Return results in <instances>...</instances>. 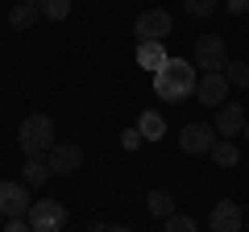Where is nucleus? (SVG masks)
<instances>
[{"mask_svg": "<svg viewBox=\"0 0 249 232\" xmlns=\"http://www.w3.org/2000/svg\"><path fill=\"white\" fill-rule=\"evenodd\" d=\"M199 66L196 63H183V58H166V66L162 71H154V91H158V99H166V104H178V99L196 96V83H199Z\"/></svg>", "mask_w": 249, "mask_h": 232, "instance_id": "obj_1", "label": "nucleus"}, {"mask_svg": "<svg viewBox=\"0 0 249 232\" xmlns=\"http://www.w3.org/2000/svg\"><path fill=\"white\" fill-rule=\"evenodd\" d=\"M17 145H21L25 158H42V153H50V145H54V120L46 112L25 116L21 129H17Z\"/></svg>", "mask_w": 249, "mask_h": 232, "instance_id": "obj_2", "label": "nucleus"}, {"mask_svg": "<svg viewBox=\"0 0 249 232\" xmlns=\"http://www.w3.org/2000/svg\"><path fill=\"white\" fill-rule=\"evenodd\" d=\"M191 63H196L199 71H224V63H229V46H224V37H220V33H204V37H196Z\"/></svg>", "mask_w": 249, "mask_h": 232, "instance_id": "obj_3", "label": "nucleus"}, {"mask_svg": "<svg viewBox=\"0 0 249 232\" xmlns=\"http://www.w3.org/2000/svg\"><path fill=\"white\" fill-rule=\"evenodd\" d=\"M62 224H67V207L58 199H37L29 207V228L34 232H58Z\"/></svg>", "mask_w": 249, "mask_h": 232, "instance_id": "obj_4", "label": "nucleus"}, {"mask_svg": "<svg viewBox=\"0 0 249 232\" xmlns=\"http://www.w3.org/2000/svg\"><path fill=\"white\" fill-rule=\"evenodd\" d=\"M137 37L142 42H166L170 37V13L166 9H145L142 17H137Z\"/></svg>", "mask_w": 249, "mask_h": 232, "instance_id": "obj_5", "label": "nucleus"}, {"mask_svg": "<svg viewBox=\"0 0 249 232\" xmlns=\"http://www.w3.org/2000/svg\"><path fill=\"white\" fill-rule=\"evenodd\" d=\"M46 162H50L54 174H75V170L83 166V149L75 141H54L50 153H46Z\"/></svg>", "mask_w": 249, "mask_h": 232, "instance_id": "obj_6", "label": "nucleus"}, {"mask_svg": "<svg viewBox=\"0 0 249 232\" xmlns=\"http://www.w3.org/2000/svg\"><path fill=\"white\" fill-rule=\"evenodd\" d=\"M178 145H183V153H212L216 129H208L204 120H191V125H183V133H178Z\"/></svg>", "mask_w": 249, "mask_h": 232, "instance_id": "obj_7", "label": "nucleus"}, {"mask_svg": "<svg viewBox=\"0 0 249 232\" xmlns=\"http://www.w3.org/2000/svg\"><path fill=\"white\" fill-rule=\"evenodd\" d=\"M229 75L224 71H204V79L196 83V96H199V104H212V108H220L224 99H229Z\"/></svg>", "mask_w": 249, "mask_h": 232, "instance_id": "obj_8", "label": "nucleus"}, {"mask_svg": "<svg viewBox=\"0 0 249 232\" xmlns=\"http://www.w3.org/2000/svg\"><path fill=\"white\" fill-rule=\"evenodd\" d=\"M34 199H29L25 182H0V215H29Z\"/></svg>", "mask_w": 249, "mask_h": 232, "instance_id": "obj_9", "label": "nucleus"}, {"mask_svg": "<svg viewBox=\"0 0 249 232\" xmlns=\"http://www.w3.org/2000/svg\"><path fill=\"white\" fill-rule=\"evenodd\" d=\"M241 224H245V215H241V203H232V199H220L212 207V215H208L212 232H241Z\"/></svg>", "mask_w": 249, "mask_h": 232, "instance_id": "obj_10", "label": "nucleus"}, {"mask_svg": "<svg viewBox=\"0 0 249 232\" xmlns=\"http://www.w3.org/2000/svg\"><path fill=\"white\" fill-rule=\"evenodd\" d=\"M245 120H249V116L241 112V104H229V99H224V104L216 108V133H220V137H241Z\"/></svg>", "mask_w": 249, "mask_h": 232, "instance_id": "obj_11", "label": "nucleus"}, {"mask_svg": "<svg viewBox=\"0 0 249 232\" xmlns=\"http://www.w3.org/2000/svg\"><path fill=\"white\" fill-rule=\"evenodd\" d=\"M166 46L162 42H137V66H142V71H162V66H166Z\"/></svg>", "mask_w": 249, "mask_h": 232, "instance_id": "obj_12", "label": "nucleus"}, {"mask_svg": "<svg viewBox=\"0 0 249 232\" xmlns=\"http://www.w3.org/2000/svg\"><path fill=\"white\" fill-rule=\"evenodd\" d=\"M50 174H54L50 162H42V158H25V166H21V182H25V187H46Z\"/></svg>", "mask_w": 249, "mask_h": 232, "instance_id": "obj_13", "label": "nucleus"}, {"mask_svg": "<svg viewBox=\"0 0 249 232\" xmlns=\"http://www.w3.org/2000/svg\"><path fill=\"white\" fill-rule=\"evenodd\" d=\"M137 129H142V141H162V137H166V116L150 108V112H142Z\"/></svg>", "mask_w": 249, "mask_h": 232, "instance_id": "obj_14", "label": "nucleus"}, {"mask_svg": "<svg viewBox=\"0 0 249 232\" xmlns=\"http://www.w3.org/2000/svg\"><path fill=\"white\" fill-rule=\"evenodd\" d=\"M37 17H42V4H29V0H17V9L9 13V25H13V29H29Z\"/></svg>", "mask_w": 249, "mask_h": 232, "instance_id": "obj_15", "label": "nucleus"}, {"mask_svg": "<svg viewBox=\"0 0 249 232\" xmlns=\"http://www.w3.org/2000/svg\"><path fill=\"white\" fill-rule=\"evenodd\" d=\"M237 158H241V153H237V137H220V141L212 145V162H216V166L229 170V166H237Z\"/></svg>", "mask_w": 249, "mask_h": 232, "instance_id": "obj_16", "label": "nucleus"}, {"mask_svg": "<svg viewBox=\"0 0 249 232\" xmlns=\"http://www.w3.org/2000/svg\"><path fill=\"white\" fill-rule=\"evenodd\" d=\"M145 203H150V212L158 215V220H166V215L175 212V199H170V191H162V187H154V191H150V199H145Z\"/></svg>", "mask_w": 249, "mask_h": 232, "instance_id": "obj_17", "label": "nucleus"}, {"mask_svg": "<svg viewBox=\"0 0 249 232\" xmlns=\"http://www.w3.org/2000/svg\"><path fill=\"white\" fill-rule=\"evenodd\" d=\"M224 75H229L232 87H249V63H241V58H229L224 63Z\"/></svg>", "mask_w": 249, "mask_h": 232, "instance_id": "obj_18", "label": "nucleus"}, {"mask_svg": "<svg viewBox=\"0 0 249 232\" xmlns=\"http://www.w3.org/2000/svg\"><path fill=\"white\" fill-rule=\"evenodd\" d=\"M42 17L46 21H67L71 17V0H42Z\"/></svg>", "mask_w": 249, "mask_h": 232, "instance_id": "obj_19", "label": "nucleus"}, {"mask_svg": "<svg viewBox=\"0 0 249 232\" xmlns=\"http://www.w3.org/2000/svg\"><path fill=\"white\" fill-rule=\"evenodd\" d=\"M183 9H187V17H212L216 9H220V0H183Z\"/></svg>", "mask_w": 249, "mask_h": 232, "instance_id": "obj_20", "label": "nucleus"}, {"mask_svg": "<svg viewBox=\"0 0 249 232\" xmlns=\"http://www.w3.org/2000/svg\"><path fill=\"white\" fill-rule=\"evenodd\" d=\"M162 228H166V232H196V220L183 215V212H170L166 220H162Z\"/></svg>", "mask_w": 249, "mask_h": 232, "instance_id": "obj_21", "label": "nucleus"}, {"mask_svg": "<svg viewBox=\"0 0 249 232\" xmlns=\"http://www.w3.org/2000/svg\"><path fill=\"white\" fill-rule=\"evenodd\" d=\"M4 232H29V215H4Z\"/></svg>", "mask_w": 249, "mask_h": 232, "instance_id": "obj_22", "label": "nucleus"}, {"mask_svg": "<svg viewBox=\"0 0 249 232\" xmlns=\"http://www.w3.org/2000/svg\"><path fill=\"white\" fill-rule=\"evenodd\" d=\"M224 9H229V13H237V17H241V13H249V0H224Z\"/></svg>", "mask_w": 249, "mask_h": 232, "instance_id": "obj_23", "label": "nucleus"}, {"mask_svg": "<svg viewBox=\"0 0 249 232\" xmlns=\"http://www.w3.org/2000/svg\"><path fill=\"white\" fill-rule=\"evenodd\" d=\"M137 141H142V129H129V133H124V149H133Z\"/></svg>", "mask_w": 249, "mask_h": 232, "instance_id": "obj_24", "label": "nucleus"}, {"mask_svg": "<svg viewBox=\"0 0 249 232\" xmlns=\"http://www.w3.org/2000/svg\"><path fill=\"white\" fill-rule=\"evenodd\" d=\"M245 137H249V120H245Z\"/></svg>", "mask_w": 249, "mask_h": 232, "instance_id": "obj_25", "label": "nucleus"}, {"mask_svg": "<svg viewBox=\"0 0 249 232\" xmlns=\"http://www.w3.org/2000/svg\"><path fill=\"white\" fill-rule=\"evenodd\" d=\"M29 4H42V0H29Z\"/></svg>", "mask_w": 249, "mask_h": 232, "instance_id": "obj_26", "label": "nucleus"}]
</instances>
